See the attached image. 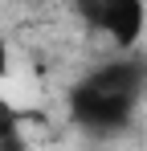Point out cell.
Masks as SVG:
<instances>
[{"mask_svg": "<svg viewBox=\"0 0 147 151\" xmlns=\"http://www.w3.org/2000/svg\"><path fill=\"white\" fill-rule=\"evenodd\" d=\"M143 61L139 57H119L98 65L70 90V114L86 131H119L131 123L135 102L143 98Z\"/></svg>", "mask_w": 147, "mask_h": 151, "instance_id": "cell-1", "label": "cell"}, {"mask_svg": "<svg viewBox=\"0 0 147 151\" xmlns=\"http://www.w3.org/2000/svg\"><path fill=\"white\" fill-rule=\"evenodd\" d=\"M86 21L102 33H110V41L119 49H135V41L143 37L147 8L143 0H110V4H82Z\"/></svg>", "mask_w": 147, "mask_h": 151, "instance_id": "cell-2", "label": "cell"}, {"mask_svg": "<svg viewBox=\"0 0 147 151\" xmlns=\"http://www.w3.org/2000/svg\"><path fill=\"white\" fill-rule=\"evenodd\" d=\"M8 74V45H4V37H0V78Z\"/></svg>", "mask_w": 147, "mask_h": 151, "instance_id": "cell-3", "label": "cell"}, {"mask_svg": "<svg viewBox=\"0 0 147 151\" xmlns=\"http://www.w3.org/2000/svg\"><path fill=\"white\" fill-rule=\"evenodd\" d=\"M4 119H12V110H8V102L0 98V123H4Z\"/></svg>", "mask_w": 147, "mask_h": 151, "instance_id": "cell-4", "label": "cell"}, {"mask_svg": "<svg viewBox=\"0 0 147 151\" xmlns=\"http://www.w3.org/2000/svg\"><path fill=\"white\" fill-rule=\"evenodd\" d=\"M143 98H147V70H143Z\"/></svg>", "mask_w": 147, "mask_h": 151, "instance_id": "cell-5", "label": "cell"}]
</instances>
